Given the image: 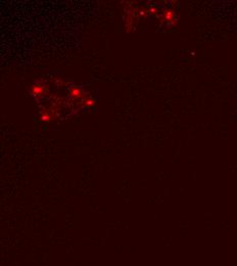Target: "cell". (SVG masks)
Instances as JSON below:
<instances>
[{
  "instance_id": "cell-1",
  "label": "cell",
  "mask_w": 237,
  "mask_h": 266,
  "mask_svg": "<svg viewBox=\"0 0 237 266\" xmlns=\"http://www.w3.org/2000/svg\"><path fill=\"white\" fill-rule=\"evenodd\" d=\"M32 93L35 96H41L44 93V87L43 85L40 84H35L33 87H32Z\"/></svg>"
},
{
  "instance_id": "cell-2",
  "label": "cell",
  "mask_w": 237,
  "mask_h": 266,
  "mask_svg": "<svg viewBox=\"0 0 237 266\" xmlns=\"http://www.w3.org/2000/svg\"><path fill=\"white\" fill-rule=\"evenodd\" d=\"M53 118H54V114H52L51 112H49L48 110L43 111L42 114H41V119H42V121L49 122V121L52 120Z\"/></svg>"
},
{
  "instance_id": "cell-3",
  "label": "cell",
  "mask_w": 237,
  "mask_h": 266,
  "mask_svg": "<svg viewBox=\"0 0 237 266\" xmlns=\"http://www.w3.org/2000/svg\"><path fill=\"white\" fill-rule=\"evenodd\" d=\"M70 95L74 98H80L83 96V92L81 91L80 88H77V87H73L70 91Z\"/></svg>"
},
{
  "instance_id": "cell-4",
  "label": "cell",
  "mask_w": 237,
  "mask_h": 266,
  "mask_svg": "<svg viewBox=\"0 0 237 266\" xmlns=\"http://www.w3.org/2000/svg\"><path fill=\"white\" fill-rule=\"evenodd\" d=\"M83 102H84V105H86V107H91V105L95 104V100L94 99H92L91 97L84 99V101Z\"/></svg>"
}]
</instances>
